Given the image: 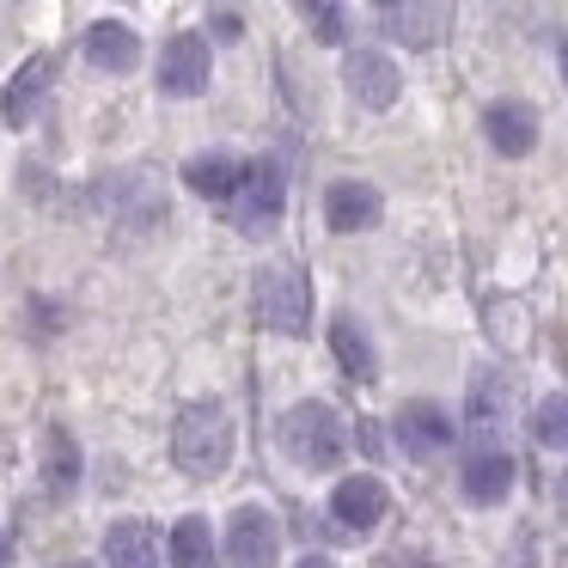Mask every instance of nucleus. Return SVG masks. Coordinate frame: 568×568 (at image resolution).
<instances>
[{"label": "nucleus", "mask_w": 568, "mask_h": 568, "mask_svg": "<svg viewBox=\"0 0 568 568\" xmlns=\"http://www.w3.org/2000/svg\"><path fill=\"white\" fill-rule=\"evenodd\" d=\"M172 568H214V531L202 514H184L172 526Z\"/></svg>", "instance_id": "19"}, {"label": "nucleus", "mask_w": 568, "mask_h": 568, "mask_svg": "<svg viewBox=\"0 0 568 568\" xmlns=\"http://www.w3.org/2000/svg\"><path fill=\"white\" fill-rule=\"evenodd\" d=\"M239 172H245V165H239L233 153H196V160L184 165V184L196 190L202 202H233Z\"/></svg>", "instance_id": "18"}, {"label": "nucleus", "mask_w": 568, "mask_h": 568, "mask_svg": "<svg viewBox=\"0 0 568 568\" xmlns=\"http://www.w3.org/2000/svg\"><path fill=\"white\" fill-rule=\"evenodd\" d=\"M87 62L104 68V74H129V68H141V38L123 26V19H92Z\"/></svg>", "instance_id": "15"}, {"label": "nucleus", "mask_w": 568, "mask_h": 568, "mask_svg": "<svg viewBox=\"0 0 568 568\" xmlns=\"http://www.w3.org/2000/svg\"><path fill=\"white\" fill-rule=\"evenodd\" d=\"M331 355H336V367H343L348 379H361V385H367L373 373H379V355H373V336L361 331V318H348V312L331 324Z\"/></svg>", "instance_id": "17"}, {"label": "nucleus", "mask_w": 568, "mask_h": 568, "mask_svg": "<svg viewBox=\"0 0 568 568\" xmlns=\"http://www.w3.org/2000/svg\"><path fill=\"white\" fill-rule=\"evenodd\" d=\"M531 440L550 446V453H568V392L544 397V404L531 409Z\"/></svg>", "instance_id": "22"}, {"label": "nucleus", "mask_w": 568, "mask_h": 568, "mask_svg": "<svg viewBox=\"0 0 568 568\" xmlns=\"http://www.w3.org/2000/svg\"><path fill=\"white\" fill-rule=\"evenodd\" d=\"M483 135H489V148L501 153V160H526L531 148H538V111L519 99H501L483 111Z\"/></svg>", "instance_id": "11"}, {"label": "nucleus", "mask_w": 568, "mask_h": 568, "mask_svg": "<svg viewBox=\"0 0 568 568\" xmlns=\"http://www.w3.org/2000/svg\"><path fill=\"white\" fill-rule=\"evenodd\" d=\"M562 501H568V477H562Z\"/></svg>", "instance_id": "30"}, {"label": "nucleus", "mask_w": 568, "mask_h": 568, "mask_svg": "<svg viewBox=\"0 0 568 568\" xmlns=\"http://www.w3.org/2000/svg\"><path fill=\"white\" fill-rule=\"evenodd\" d=\"M202 87H209V43H202V31H178V38H165L160 92L165 99H196Z\"/></svg>", "instance_id": "5"}, {"label": "nucleus", "mask_w": 568, "mask_h": 568, "mask_svg": "<svg viewBox=\"0 0 568 568\" xmlns=\"http://www.w3.org/2000/svg\"><path fill=\"white\" fill-rule=\"evenodd\" d=\"M379 26H385V38L404 43V50H428V43H440V31L453 26V13H446V7H422V0H385Z\"/></svg>", "instance_id": "10"}, {"label": "nucleus", "mask_w": 568, "mask_h": 568, "mask_svg": "<svg viewBox=\"0 0 568 568\" xmlns=\"http://www.w3.org/2000/svg\"><path fill=\"white\" fill-rule=\"evenodd\" d=\"M300 568H336V562H331V556H306Z\"/></svg>", "instance_id": "25"}, {"label": "nucleus", "mask_w": 568, "mask_h": 568, "mask_svg": "<svg viewBox=\"0 0 568 568\" xmlns=\"http://www.w3.org/2000/svg\"><path fill=\"white\" fill-rule=\"evenodd\" d=\"M343 80H348V99L367 104V111H392L397 92H404V74L392 68V55H385V50H355V55H348V68H343Z\"/></svg>", "instance_id": "9"}, {"label": "nucleus", "mask_w": 568, "mask_h": 568, "mask_svg": "<svg viewBox=\"0 0 568 568\" xmlns=\"http://www.w3.org/2000/svg\"><path fill=\"white\" fill-rule=\"evenodd\" d=\"M501 416H507V385H501V373H477V379H470V428H477V434H495V428H501Z\"/></svg>", "instance_id": "21"}, {"label": "nucleus", "mask_w": 568, "mask_h": 568, "mask_svg": "<svg viewBox=\"0 0 568 568\" xmlns=\"http://www.w3.org/2000/svg\"><path fill=\"white\" fill-rule=\"evenodd\" d=\"M562 367H568V336H562Z\"/></svg>", "instance_id": "28"}, {"label": "nucleus", "mask_w": 568, "mask_h": 568, "mask_svg": "<svg viewBox=\"0 0 568 568\" xmlns=\"http://www.w3.org/2000/svg\"><path fill=\"white\" fill-rule=\"evenodd\" d=\"M0 568H7V531H0Z\"/></svg>", "instance_id": "26"}, {"label": "nucleus", "mask_w": 568, "mask_h": 568, "mask_svg": "<svg viewBox=\"0 0 568 568\" xmlns=\"http://www.w3.org/2000/svg\"><path fill=\"white\" fill-rule=\"evenodd\" d=\"M62 568H92V562H62Z\"/></svg>", "instance_id": "29"}, {"label": "nucleus", "mask_w": 568, "mask_h": 568, "mask_svg": "<svg viewBox=\"0 0 568 568\" xmlns=\"http://www.w3.org/2000/svg\"><path fill=\"white\" fill-rule=\"evenodd\" d=\"M282 453L294 458L300 470H336L348 458V422L336 416L331 404L306 397L282 416Z\"/></svg>", "instance_id": "2"}, {"label": "nucleus", "mask_w": 568, "mask_h": 568, "mask_svg": "<svg viewBox=\"0 0 568 568\" xmlns=\"http://www.w3.org/2000/svg\"><path fill=\"white\" fill-rule=\"evenodd\" d=\"M172 458L190 477H221L226 458H233V416H226L221 397H196V404L178 409L172 422Z\"/></svg>", "instance_id": "1"}, {"label": "nucleus", "mask_w": 568, "mask_h": 568, "mask_svg": "<svg viewBox=\"0 0 568 568\" xmlns=\"http://www.w3.org/2000/svg\"><path fill=\"white\" fill-rule=\"evenodd\" d=\"M458 489L477 507L507 501V495H514V458H507L501 446H477V453L465 458V470H458Z\"/></svg>", "instance_id": "12"}, {"label": "nucleus", "mask_w": 568, "mask_h": 568, "mask_svg": "<svg viewBox=\"0 0 568 568\" xmlns=\"http://www.w3.org/2000/svg\"><path fill=\"white\" fill-rule=\"evenodd\" d=\"M50 80H55V62L50 55H31V62L7 80V92H0V116H7L13 129H26L31 116H38V104L50 99Z\"/></svg>", "instance_id": "14"}, {"label": "nucleus", "mask_w": 568, "mask_h": 568, "mask_svg": "<svg viewBox=\"0 0 568 568\" xmlns=\"http://www.w3.org/2000/svg\"><path fill=\"white\" fill-rule=\"evenodd\" d=\"M209 31H214L221 43H239V38H245V19H239L233 7H214V13H209Z\"/></svg>", "instance_id": "24"}, {"label": "nucleus", "mask_w": 568, "mask_h": 568, "mask_svg": "<svg viewBox=\"0 0 568 568\" xmlns=\"http://www.w3.org/2000/svg\"><path fill=\"white\" fill-rule=\"evenodd\" d=\"M379 190L361 184V178H343V184L324 190V221H331V233H367V226H379Z\"/></svg>", "instance_id": "13"}, {"label": "nucleus", "mask_w": 568, "mask_h": 568, "mask_svg": "<svg viewBox=\"0 0 568 568\" xmlns=\"http://www.w3.org/2000/svg\"><path fill=\"white\" fill-rule=\"evenodd\" d=\"M282 209H287L282 165H275V160H251L245 172H239V190H233V226L245 239H263V233H275Z\"/></svg>", "instance_id": "4"}, {"label": "nucleus", "mask_w": 568, "mask_h": 568, "mask_svg": "<svg viewBox=\"0 0 568 568\" xmlns=\"http://www.w3.org/2000/svg\"><path fill=\"white\" fill-rule=\"evenodd\" d=\"M251 312H257V324L270 336H306V324H312V282L294 270V263H270V270H257Z\"/></svg>", "instance_id": "3"}, {"label": "nucleus", "mask_w": 568, "mask_h": 568, "mask_svg": "<svg viewBox=\"0 0 568 568\" xmlns=\"http://www.w3.org/2000/svg\"><path fill=\"white\" fill-rule=\"evenodd\" d=\"M392 434H397V446H404L409 458H440L446 446H453L458 422L446 416L440 404H428V397H416V404H404V409H397Z\"/></svg>", "instance_id": "7"}, {"label": "nucleus", "mask_w": 568, "mask_h": 568, "mask_svg": "<svg viewBox=\"0 0 568 568\" xmlns=\"http://www.w3.org/2000/svg\"><path fill=\"white\" fill-rule=\"evenodd\" d=\"M562 74H568V38H562Z\"/></svg>", "instance_id": "27"}, {"label": "nucleus", "mask_w": 568, "mask_h": 568, "mask_svg": "<svg viewBox=\"0 0 568 568\" xmlns=\"http://www.w3.org/2000/svg\"><path fill=\"white\" fill-rule=\"evenodd\" d=\"M300 13H306V26H312V38H318V43H343L348 38V13H343V7L312 0V7H300Z\"/></svg>", "instance_id": "23"}, {"label": "nucleus", "mask_w": 568, "mask_h": 568, "mask_svg": "<svg viewBox=\"0 0 568 568\" xmlns=\"http://www.w3.org/2000/svg\"><path fill=\"white\" fill-rule=\"evenodd\" d=\"M104 562L111 568H160V544H153L148 519H116L104 531Z\"/></svg>", "instance_id": "16"}, {"label": "nucleus", "mask_w": 568, "mask_h": 568, "mask_svg": "<svg viewBox=\"0 0 568 568\" xmlns=\"http://www.w3.org/2000/svg\"><path fill=\"white\" fill-rule=\"evenodd\" d=\"M43 470H50V489H62V495L80 483V446H74V434H68L62 422L43 434Z\"/></svg>", "instance_id": "20"}, {"label": "nucleus", "mask_w": 568, "mask_h": 568, "mask_svg": "<svg viewBox=\"0 0 568 568\" xmlns=\"http://www.w3.org/2000/svg\"><path fill=\"white\" fill-rule=\"evenodd\" d=\"M275 556H282L275 519L263 514V507H239V514L226 519V562L233 568H275Z\"/></svg>", "instance_id": "6"}, {"label": "nucleus", "mask_w": 568, "mask_h": 568, "mask_svg": "<svg viewBox=\"0 0 568 568\" xmlns=\"http://www.w3.org/2000/svg\"><path fill=\"white\" fill-rule=\"evenodd\" d=\"M385 507H392V495H385L379 477H343L331 489V519L348 531V538H367V531L385 519Z\"/></svg>", "instance_id": "8"}]
</instances>
